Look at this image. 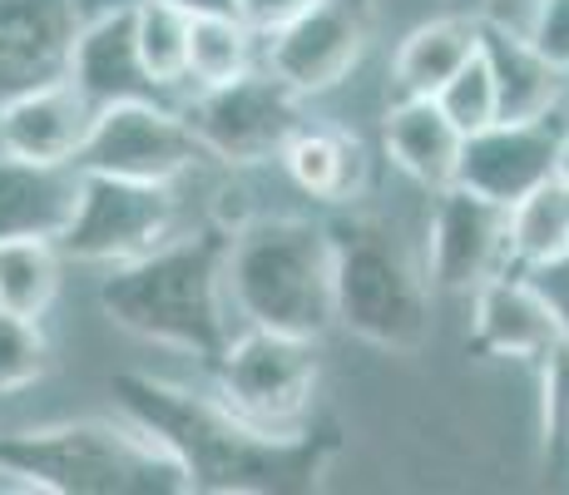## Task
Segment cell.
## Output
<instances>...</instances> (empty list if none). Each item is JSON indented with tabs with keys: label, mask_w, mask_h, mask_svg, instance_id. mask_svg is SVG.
Returning a JSON list of instances; mask_svg holds the SVG:
<instances>
[{
	"label": "cell",
	"mask_w": 569,
	"mask_h": 495,
	"mask_svg": "<svg viewBox=\"0 0 569 495\" xmlns=\"http://www.w3.org/2000/svg\"><path fill=\"white\" fill-rule=\"evenodd\" d=\"M486 20L480 16H436L421 20L391 55V95L397 99H436L451 75H461L480 55Z\"/></svg>",
	"instance_id": "cell-19"
},
{
	"label": "cell",
	"mask_w": 569,
	"mask_h": 495,
	"mask_svg": "<svg viewBox=\"0 0 569 495\" xmlns=\"http://www.w3.org/2000/svg\"><path fill=\"white\" fill-rule=\"evenodd\" d=\"M189 10H233V0H179Z\"/></svg>",
	"instance_id": "cell-33"
},
{
	"label": "cell",
	"mask_w": 569,
	"mask_h": 495,
	"mask_svg": "<svg viewBox=\"0 0 569 495\" xmlns=\"http://www.w3.org/2000/svg\"><path fill=\"white\" fill-rule=\"evenodd\" d=\"M0 481L40 495H189L183 466L129 416L0 432Z\"/></svg>",
	"instance_id": "cell-3"
},
{
	"label": "cell",
	"mask_w": 569,
	"mask_h": 495,
	"mask_svg": "<svg viewBox=\"0 0 569 495\" xmlns=\"http://www.w3.org/2000/svg\"><path fill=\"white\" fill-rule=\"evenodd\" d=\"M535 10H540V0H480L476 16L490 20V26H506V30H530Z\"/></svg>",
	"instance_id": "cell-31"
},
{
	"label": "cell",
	"mask_w": 569,
	"mask_h": 495,
	"mask_svg": "<svg viewBox=\"0 0 569 495\" xmlns=\"http://www.w3.org/2000/svg\"><path fill=\"white\" fill-rule=\"evenodd\" d=\"M179 234V184H139L114 174H84L80 208L60 234L70 263L119 268Z\"/></svg>",
	"instance_id": "cell-8"
},
{
	"label": "cell",
	"mask_w": 569,
	"mask_h": 495,
	"mask_svg": "<svg viewBox=\"0 0 569 495\" xmlns=\"http://www.w3.org/2000/svg\"><path fill=\"white\" fill-rule=\"evenodd\" d=\"M134 30L144 70L154 75L163 95L189 85V36H193V10L179 0H134Z\"/></svg>",
	"instance_id": "cell-25"
},
{
	"label": "cell",
	"mask_w": 569,
	"mask_h": 495,
	"mask_svg": "<svg viewBox=\"0 0 569 495\" xmlns=\"http://www.w3.org/2000/svg\"><path fill=\"white\" fill-rule=\"evenodd\" d=\"M490 70L500 85V119H540L555 115L565 99V70H555L535 40L525 30H506L486 20V36H480Z\"/></svg>",
	"instance_id": "cell-21"
},
{
	"label": "cell",
	"mask_w": 569,
	"mask_h": 495,
	"mask_svg": "<svg viewBox=\"0 0 569 495\" xmlns=\"http://www.w3.org/2000/svg\"><path fill=\"white\" fill-rule=\"evenodd\" d=\"M337 327L387 352H416L431 337V278L387 228L337 234Z\"/></svg>",
	"instance_id": "cell-5"
},
{
	"label": "cell",
	"mask_w": 569,
	"mask_h": 495,
	"mask_svg": "<svg viewBox=\"0 0 569 495\" xmlns=\"http://www.w3.org/2000/svg\"><path fill=\"white\" fill-rule=\"evenodd\" d=\"M228 248H233V228L203 224L193 234H173L144 258L109 268L100 283L104 317L144 343L189 352L203 367H213L233 343Z\"/></svg>",
	"instance_id": "cell-2"
},
{
	"label": "cell",
	"mask_w": 569,
	"mask_h": 495,
	"mask_svg": "<svg viewBox=\"0 0 569 495\" xmlns=\"http://www.w3.org/2000/svg\"><path fill=\"white\" fill-rule=\"evenodd\" d=\"M208 159L183 109L163 99H129L100 109L90 145L80 154L84 174H114L139 184H183Z\"/></svg>",
	"instance_id": "cell-9"
},
{
	"label": "cell",
	"mask_w": 569,
	"mask_h": 495,
	"mask_svg": "<svg viewBox=\"0 0 569 495\" xmlns=\"http://www.w3.org/2000/svg\"><path fill=\"white\" fill-rule=\"evenodd\" d=\"M114 412L149 432L183 466L193 495H268V491H308L322 476L332 442L317 436H268L248 426L218 392H193L179 382L119 372L109 382Z\"/></svg>",
	"instance_id": "cell-1"
},
{
	"label": "cell",
	"mask_w": 569,
	"mask_h": 495,
	"mask_svg": "<svg viewBox=\"0 0 569 495\" xmlns=\"http://www.w3.org/2000/svg\"><path fill=\"white\" fill-rule=\"evenodd\" d=\"M436 105L451 115V125L461 129L466 139L480 135V129H490V125H500V85H496V70H490L486 50H480L461 75H451V80L441 85Z\"/></svg>",
	"instance_id": "cell-27"
},
{
	"label": "cell",
	"mask_w": 569,
	"mask_h": 495,
	"mask_svg": "<svg viewBox=\"0 0 569 495\" xmlns=\"http://www.w3.org/2000/svg\"><path fill=\"white\" fill-rule=\"evenodd\" d=\"M183 119L199 135L203 154L228 169H248V164L282 159L288 139L308 119V99L292 90L282 75L268 65L238 75L228 85H208L183 99Z\"/></svg>",
	"instance_id": "cell-7"
},
{
	"label": "cell",
	"mask_w": 569,
	"mask_h": 495,
	"mask_svg": "<svg viewBox=\"0 0 569 495\" xmlns=\"http://www.w3.org/2000/svg\"><path fill=\"white\" fill-rule=\"evenodd\" d=\"M569 119L555 115L540 119H500V125L480 129L466 139L461 149V174L456 184L470 194H486L496 204L516 208L525 194H535L540 184L555 179V164H560Z\"/></svg>",
	"instance_id": "cell-12"
},
{
	"label": "cell",
	"mask_w": 569,
	"mask_h": 495,
	"mask_svg": "<svg viewBox=\"0 0 569 495\" xmlns=\"http://www.w3.org/2000/svg\"><path fill=\"white\" fill-rule=\"evenodd\" d=\"M312 6L317 0H233V10L258 30L262 40L278 36L282 26H292V20H298L302 10H312Z\"/></svg>",
	"instance_id": "cell-30"
},
{
	"label": "cell",
	"mask_w": 569,
	"mask_h": 495,
	"mask_svg": "<svg viewBox=\"0 0 569 495\" xmlns=\"http://www.w3.org/2000/svg\"><path fill=\"white\" fill-rule=\"evenodd\" d=\"M371 40V0H317L292 26L262 40V65L292 85L302 99H317L362 65Z\"/></svg>",
	"instance_id": "cell-11"
},
{
	"label": "cell",
	"mask_w": 569,
	"mask_h": 495,
	"mask_svg": "<svg viewBox=\"0 0 569 495\" xmlns=\"http://www.w3.org/2000/svg\"><path fill=\"white\" fill-rule=\"evenodd\" d=\"M262 65V36L248 26L238 10H193V36H189V85H228L238 75Z\"/></svg>",
	"instance_id": "cell-22"
},
{
	"label": "cell",
	"mask_w": 569,
	"mask_h": 495,
	"mask_svg": "<svg viewBox=\"0 0 569 495\" xmlns=\"http://www.w3.org/2000/svg\"><path fill=\"white\" fill-rule=\"evenodd\" d=\"M569 253V184L555 174L510 208V268L535 273Z\"/></svg>",
	"instance_id": "cell-23"
},
{
	"label": "cell",
	"mask_w": 569,
	"mask_h": 495,
	"mask_svg": "<svg viewBox=\"0 0 569 495\" xmlns=\"http://www.w3.org/2000/svg\"><path fill=\"white\" fill-rule=\"evenodd\" d=\"M80 164H36L0 149V244L10 238H54L80 208Z\"/></svg>",
	"instance_id": "cell-17"
},
{
	"label": "cell",
	"mask_w": 569,
	"mask_h": 495,
	"mask_svg": "<svg viewBox=\"0 0 569 495\" xmlns=\"http://www.w3.org/2000/svg\"><path fill=\"white\" fill-rule=\"evenodd\" d=\"M540 436L545 461L555 471L569 466V337L540 357Z\"/></svg>",
	"instance_id": "cell-28"
},
{
	"label": "cell",
	"mask_w": 569,
	"mask_h": 495,
	"mask_svg": "<svg viewBox=\"0 0 569 495\" xmlns=\"http://www.w3.org/2000/svg\"><path fill=\"white\" fill-rule=\"evenodd\" d=\"M525 36L535 40V50H540L555 70L569 75V0H540V10H535Z\"/></svg>",
	"instance_id": "cell-29"
},
{
	"label": "cell",
	"mask_w": 569,
	"mask_h": 495,
	"mask_svg": "<svg viewBox=\"0 0 569 495\" xmlns=\"http://www.w3.org/2000/svg\"><path fill=\"white\" fill-rule=\"evenodd\" d=\"M70 80L100 109L129 105V99H163L154 75L144 70V55H139L134 0H100V6H90L80 40H74Z\"/></svg>",
	"instance_id": "cell-15"
},
{
	"label": "cell",
	"mask_w": 569,
	"mask_h": 495,
	"mask_svg": "<svg viewBox=\"0 0 569 495\" xmlns=\"http://www.w3.org/2000/svg\"><path fill=\"white\" fill-rule=\"evenodd\" d=\"M208 372H213L218 402L233 406L248 426H258L268 436L312 432L317 382H322L317 337H292L243 323Z\"/></svg>",
	"instance_id": "cell-6"
},
{
	"label": "cell",
	"mask_w": 569,
	"mask_h": 495,
	"mask_svg": "<svg viewBox=\"0 0 569 495\" xmlns=\"http://www.w3.org/2000/svg\"><path fill=\"white\" fill-rule=\"evenodd\" d=\"M530 278L540 283L545 293H550L555 313H560V323H565V337H569V253H565L560 263H550V268H535Z\"/></svg>",
	"instance_id": "cell-32"
},
{
	"label": "cell",
	"mask_w": 569,
	"mask_h": 495,
	"mask_svg": "<svg viewBox=\"0 0 569 495\" xmlns=\"http://www.w3.org/2000/svg\"><path fill=\"white\" fill-rule=\"evenodd\" d=\"M100 125V105L74 80H54L0 105V149L36 164H80Z\"/></svg>",
	"instance_id": "cell-16"
},
{
	"label": "cell",
	"mask_w": 569,
	"mask_h": 495,
	"mask_svg": "<svg viewBox=\"0 0 569 495\" xmlns=\"http://www.w3.org/2000/svg\"><path fill=\"white\" fill-rule=\"evenodd\" d=\"M282 169L317 204H352L367 189V149L357 135L327 119H302V129L282 149Z\"/></svg>",
	"instance_id": "cell-20"
},
{
	"label": "cell",
	"mask_w": 569,
	"mask_h": 495,
	"mask_svg": "<svg viewBox=\"0 0 569 495\" xmlns=\"http://www.w3.org/2000/svg\"><path fill=\"white\" fill-rule=\"evenodd\" d=\"M84 16V0H0V105L70 80Z\"/></svg>",
	"instance_id": "cell-13"
},
{
	"label": "cell",
	"mask_w": 569,
	"mask_h": 495,
	"mask_svg": "<svg viewBox=\"0 0 569 495\" xmlns=\"http://www.w3.org/2000/svg\"><path fill=\"white\" fill-rule=\"evenodd\" d=\"M54 367L50 337L40 317H20L0 307V396H16L36 382H46Z\"/></svg>",
	"instance_id": "cell-26"
},
{
	"label": "cell",
	"mask_w": 569,
	"mask_h": 495,
	"mask_svg": "<svg viewBox=\"0 0 569 495\" xmlns=\"http://www.w3.org/2000/svg\"><path fill=\"white\" fill-rule=\"evenodd\" d=\"M555 174L569 184V129H565V145H560V164H555Z\"/></svg>",
	"instance_id": "cell-34"
},
{
	"label": "cell",
	"mask_w": 569,
	"mask_h": 495,
	"mask_svg": "<svg viewBox=\"0 0 569 495\" xmlns=\"http://www.w3.org/2000/svg\"><path fill=\"white\" fill-rule=\"evenodd\" d=\"M426 224V278L441 293H476L496 273L510 268V208L461 184L431 194Z\"/></svg>",
	"instance_id": "cell-10"
},
{
	"label": "cell",
	"mask_w": 569,
	"mask_h": 495,
	"mask_svg": "<svg viewBox=\"0 0 569 495\" xmlns=\"http://www.w3.org/2000/svg\"><path fill=\"white\" fill-rule=\"evenodd\" d=\"M228 297L248 327L322 337L337 327V228L317 218H248L228 248Z\"/></svg>",
	"instance_id": "cell-4"
},
{
	"label": "cell",
	"mask_w": 569,
	"mask_h": 495,
	"mask_svg": "<svg viewBox=\"0 0 569 495\" xmlns=\"http://www.w3.org/2000/svg\"><path fill=\"white\" fill-rule=\"evenodd\" d=\"M565 337L550 293L520 268L496 273L470 293V347L500 362H540Z\"/></svg>",
	"instance_id": "cell-14"
},
{
	"label": "cell",
	"mask_w": 569,
	"mask_h": 495,
	"mask_svg": "<svg viewBox=\"0 0 569 495\" xmlns=\"http://www.w3.org/2000/svg\"><path fill=\"white\" fill-rule=\"evenodd\" d=\"M64 248L54 238H10L0 244V307L46 323L50 303L60 297Z\"/></svg>",
	"instance_id": "cell-24"
},
{
	"label": "cell",
	"mask_w": 569,
	"mask_h": 495,
	"mask_svg": "<svg viewBox=\"0 0 569 495\" xmlns=\"http://www.w3.org/2000/svg\"><path fill=\"white\" fill-rule=\"evenodd\" d=\"M381 149L411 184H421L426 194H441L461 174L466 135L436 99H391L387 119H381Z\"/></svg>",
	"instance_id": "cell-18"
}]
</instances>
